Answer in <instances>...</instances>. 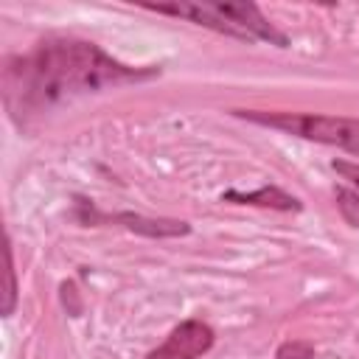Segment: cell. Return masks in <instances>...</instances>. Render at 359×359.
<instances>
[{"label": "cell", "instance_id": "cell-3", "mask_svg": "<svg viewBox=\"0 0 359 359\" xmlns=\"http://www.w3.org/2000/svg\"><path fill=\"white\" fill-rule=\"evenodd\" d=\"M149 11H157V14H168V17H180V20H188L194 25H202V28H210L216 34H224V36H233V39H241V42H255L247 31H241L233 20H227L216 3H208V0H177V3H157V6H146Z\"/></svg>", "mask_w": 359, "mask_h": 359}, {"label": "cell", "instance_id": "cell-10", "mask_svg": "<svg viewBox=\"0 0 359 359\" xmlns=\"http://www.w3.org/2000/svg\"><path fill=\"white\" fill-rule=\"evenodd\" d=\"M311 356H314V345L306 339H286L275 351V359H311Z\"/></svg>", "mask_w": 359, "mask_h": 359}, {"label": "cell", "instance_id": "cell-5", "mask_svg": "<svg viewBox=\"0 0 359 359\" xmlns=\"http://www.w3.org/2000/svg\"><path fill=\"white\" fill-rule=\"evenodd\" d=\"M216 6H219V11H222L227 20H233L241 31H247L255 42H269V45H275V48H289V36H286L283 31H278V28L264 17V11H261L255 3H250V0H238V3L222 0V3H216Z\"/></svg>", "mask_w": 359, "mask_h": 359}, {"label": "cell", "instance_id": "cell-7", "mask_svg": "<svg viewBox=\"0 0 359 359\" xmlns=\"http://www.w3.org/2000/svg\"><path fill=\"white\" fill-rule=\"evenodd\" d=\"M222 202H233V205H252V208H269V210H283V213H297L303 210L300 199L286 194L283 188L278 185H261L255 191H224L222 194Z\"/></svg>", "mask_w": 359, "mask_h": 359}, {"label": "cell", "instance_id": "cell-8", "mask_svg": "<svg viewBox=\"0 0 359 359\" xmlns=\"http://www.w3.org/2000/svg\"><path fill=\"white\" fill-rule=\"evenodd\" d=\"M17 309V269H14V250H11V238H6V292H3V306L0 314L11 317Z\"/></svg>", "mask_w": 359, "mask_h": 359}, {"label": "cell", "instance_id": "cell-4", "mask_svg": "<svg viewBox=\"0 0 359 359\" xmlns=\"http://www.w3.org/2000/svg\"><path fill=\"white\" fill-rule=\"evenodd\" d=\"M216 342V334L202 320H182L160 348L146 353L143 359H202Z\"/></svg>", "mask_w": 359, "mask_h": 359}, {"label": "cell", "instance_id": "cell-2", "mask_svg": "<svg viewBox=\"0 0 359 359\" xmlns=\"http://www.w3.org/2000/svg\"><path fill=\"white\" fill-rule=\"evenodd\" d=\"M233 115H238L250 123H258V126L297 135L303 140L337 146V149L359 157V118L320 115V112H264V109H233Z\"/></svg>", "mask_w": 359, "mask_h": 359}, {"label": "cell", "instance_id": "cell-1", "mask_svg": "<svg viewBox=\"0 0 359 359\" xmlns=\"http://www.w3.org/2000/svg\"><path fill=\"white\" fill-rule=\"evenodd\" d=\"M154 76H160V67H132L112 59L95 42L56 36L8 62L6 101H20L22 112H39L79 93L149 81Z\"/></svg>", "mask_w": 359, "mask_h": 359}, {"label": "cell", "instance_id": "cell-6", "mask_svg": "<svg viewBox=\"0 0 359 359\" xmlns=\"http://www.w3.org/2000/svg\"><path fill=\"white\" fill-rule=\"evenodd\" d=\"M109 222L137 233V236H146V238H177V236H188L191 233V224L188 222H180V219H163V216H143V213H132V210H123V213H115V216H107Z\"/></svg>", "mask_w": 359, "mask_h": 359}, {"label": "cell", "instance_id": "cell-9", "mask_svg": "<svg viewBox=\"0 0 359 359\" xmlns=\"http://www.w3.org/2000/svg\"><path fill=\"white\" fill-rule=\"evenodd\" d=\"M334 199H337L339 216H342L351 227L359 230V191H353V188H337Z\"/></svg>", "mask_w": 359, "mask_h": 359}, {"label": "cell", "instance_id": "cell-11", "mask_svg": "<svg viewBox=\"0 0 359 359\" xmlns=\"http://www.w3.org/2000/svg\"><path fill=\"white\" fill-rule=\"evenodd\" d=\"M331 168H334L342 180H348L351 185H356V191H359V163H351V160H334Z\"/></svg>", "mask_w": 359, "mask_h": 359}]
</instances>
